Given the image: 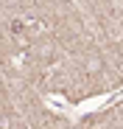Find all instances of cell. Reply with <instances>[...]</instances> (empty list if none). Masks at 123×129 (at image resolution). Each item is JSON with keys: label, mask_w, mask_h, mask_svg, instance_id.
<instances>
[{"label": "cell", "mask_w": 123, "mask_h": 129, "mask_svg": "<svg viewBox=\"0 0 123 129\" xmlns=\"http://www.w3.org/2000/svg\"><path fill=\"white\" fill-rule=\"evenodd\" d=\"M84 68H87V73H98V70H101V59H98V53H87Z\"/></svg>", "instance_id": "6da1fadb"}]
</instances>
